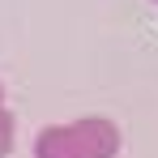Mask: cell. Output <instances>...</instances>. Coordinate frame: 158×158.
<instances>
[{"mask_svg": "<svg viewBox=\"0 0 158 158\" xmlns=\"http://www.w3.org/2000/svg\"><path fill=\"white\" fill-rule=\"evenodd\" d=\"M115 150H120V128L103 115L43 128L34 141V158H115Z\"/></svg>", "mask_w": 158, "mask_h": 158, "instance_id": "1", "label": "cell"}, {"mask_svg": "<svg viewBox=\"0 0 158 158\" xmlns=\"http://www.w3.org/2000/svg\"><path fill=\"white\" fill-rule=\"evenodd\" d=\"M9 150H13V115L0 107V158L9 154Z\"/></svg>", "mask_w": 158, "mask_h": 158, "instance_id": "2", "label": "cell"}, {"mask_svg": "<svg viewBox=\"0 0 158 158\" xmlns=\"http://www.w3.org/2000/svg\"><path fill=\"white\" fill-rule=\"evenodd\" d=\"M0 107H4V90H0Z\"/></svg>", "mask_w": 158, "mask_h": 158, "instance_id": "3", "label": "cell"}]
</instances>
